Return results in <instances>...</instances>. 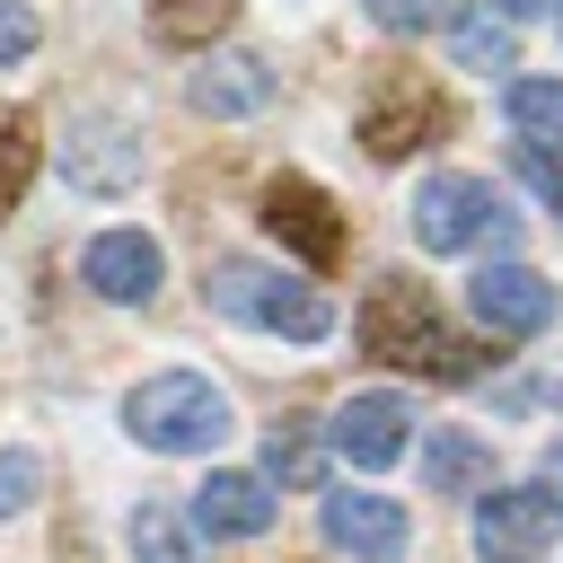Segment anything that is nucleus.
<instances>
[{"mask_svg": "<svg viewBox=\"0 0 563 563\" xmlns=\"http://www.w3.org/2000/svg\"><path fill=\"white\" fill-rule=\"evenodd\" d=\"M255 220H264V229H273V238H282L308 273H334V264H343V211H334L308 176H273Z\"/></svg>", "mask_w": 563, "mask_h": 563, "instance_id": "obj_6", "label": "nucleus"}, {"mask_svg": "<svg viewBox=\"0 0 563 563\" xmlns=\"http://www.w3.org/2000/svg\"><path fill=\"white\" fill-rule=\"evenodd\" d=\"M264 466H273V484L308 493V484H317V466H325V457H317V431H308L299 413H290V422H273V440H264Z\"/></svg>", "mask_w": 563, "mask_h": 563, "instance_id": "obj_20", "label": "nucleus"}, {"mask_svg": "<svg viewBox=\"0 0 563 563\" xmlns=\"http://www.w3.org/2000/svg\"><path fill=\"white\" fill-rule=\"evenodd\" d=\"M62 176H70V185H88V194H123V185L141 176V141H132V123L88 114V123L62 141Z\"/></svg>", "mask_w": 563, "mask_h": 563, "instance_id": "obj_9", "label": "nucleus"}, {"mask_svg": "<svg viewBox=\"0 0 563 563\" xmlns=\"http://www.w3.org/2000/svg\"><path fill=\"white\" fill-rule=\"evenodd\" d=\"M510 167L537 185V202H554V211H563V158H554L545 141H510Z\"/></svg>", "mask_w": 563, "mask_h": 563, "instance_id": "obj_23", "label": "nucleus"}, {"mask_svg": "<svg viewBox=\"0 0 563 563\" xmlns=\"http://www.w3.org/2000/svg\"><path fill=\"white\" fill-rule=\"evenodd\" d=\"M449 97L422 79V70H378L369 97H361V150L369 158H405V150H431L449 132Z\"/></svg>", "mask_w": 563, "mask_h": 563, "instance_id": "obj_5", "label": "nucleus"}, {"mask_svg": "<svg viewBox=\"0 0 563 563\" xmlns=\"http://www.w3.org/2000/svg\"><path fill=\"white\" fill-rule=\"evenodd\" d=\"M466 299H475V317H484L493 334H545V325H554V282L528 273V264H484Z\"/></svg>", "mask_w": 563, "mask_h": 563, "instance_id": "obj_8", "label": "nucleus"}, {"mask_svg": "<svg viewBox=\"0 0 563 563\" xmlns=\"http://www.w3.org/2000/svg\"><path fill=\"white\" fill-rule=\"evenodd\" d=\"M545 475H554V484H563V449H554V457H545ZM554 519H563V510H554Z\"/></svg>", "mask_w": 563, "mask_h": 563, "instance_id": "obj_27", "label": "nucleus"}, {"mask_svg": "<svg viewBox=\"0 0 563 563\" xmlns=\"http://www.w3.org/2000/svg\"><path fill=\"white\" fill-rule=\"evenodd\" d=\"M26 176H35V114L26 106H0V220L18 211Z\"/></svg>", "mask_w": 563, "mask_h": 563, "instance_id": "obj_19", "label": "nucleus"}, {"mask_svg": "<svg viewBox=\"0 0 563 563\" xmlns=\"http://www.w3.org/2000/svg\"><path fill=\"white\" fill-rule=\"evenodd\" d=\"M194 528L202 537H264L273 528L264 475H211V484H194Z\"/></svg>", "mask_w": 563, "mask_h": 563, "instance_id": "obj_13", "label": "nucleus"}, {"mask_svg": "<svg viewBox=\"0 0 563 563\" xmlns=\"http://www.w3.org/2000/svg\"><path fill=\"white\" fill-rule=\"evenodd\" d=\"M493 484V449L475 431H422V493H475Z\"/></svg>", "mask_w": 563, "mask_h": 563, "instance_id": "obj_15", "label": "nucleus"}, {"mask_svg": "<svg viewBox=\"0 0 563 563\" xmlns=\"http://www.w3.org/2000/svg\"><path fill=\"white\" fill-rule=\"evenodd\" d=\"M123 431L141 449H158V457H202V449L229 440V396L211 378H194V369H158V378H141L123 396Z\"/></svg>", "mask_w": 563, "mask_h": 563, "instance_id": "obj_2", "label": "nucleus"}, {"mask_svg": "<svg viewBox=\"0 0 563 563\" xmlns=\"http://www.w3.org/2000/svg\"><path fill=\"white\" fill-rule=\"evenodd\" d=\"M413 238L422 255H457V246H519V211L484 185V176H431L413 194Z\"/></svg>", "mask_w": 563, "mask_h": 563, "instance_id": "obj_4", "label": "nucleus"}, {"mask_svg": "<svg viewBox=\"0 0 563 563\" xmlns=\"http://www.w3.org/2000/svg\"><path fill=\"white\" fill-rule=\"evenodd\" d=\"M26 53H35V9L0 0V62H26Z\"/></svg>", "mask_w": 563, "mask_h": 563, "instance_id": "obj_25", "label": "nucleus"}, {"mask_svg": "<svg viewBox=\"0 0 563 563\" xmlns=\"http://www.w3.org/2000/svg\"><path fill=\"white\" fill-rule=\"evenodd\" d=\"M545 9H563V0H501V18H545Z\"/></svg>", "mask_w": 563, "mask_h": 563, "instance_id": "obj_26", "label": "nucleus"}, {"mask_svg": "<svg viewBox=\"0 0 563 563\" xmlns=\"http://www.w3.org/2000/svg\"><path fill=\"white\" fill-rule=\"evenodd\" d=\"M202 299H211L220 317H238V325H255V334H290V343H317V334L334 325V308H325L308 282H282L273 264H246V255H220V264L202 273Z\"/></svg>", "mask_w": 563, "mask_h": 563, "instance_id": "obj_3", "label": "nucleus"}, {"mask_svg": "<svg viewBox=\"0 0 563 563\" xmlns=\"http://www.w3.org/2000/svg\"><path fill=\"white\" fill-rule=\"evenodd\" d=\"M554 545V493L537 484H501L475 501V554L484 563H537Z\"/></svg>", "mask_w": 563, "mask_h": 563, "instance_id": "obj_7", "label": "nucleus"}, {"mask_svg": "<svg viewBox=\"0 0 563 563\" xmlns=\"http://www.w3.org/2000/svg\"><path fill=\"white\" fill-rule=\"evenodd\" d=\"M325 545L352 563H396L405 554V510L387 493H325Z\"/></svg>", "mask_w": 563, "mask_h": 563, "instance_id": "obj_11", "label": "nucleus"}, {"mask_svg": "<svg viewBox=\"0 0 563 563\" xmlns=\"http://www.w3.org/2000/svg\"><path fill=\"white\" fill-rule=\"evenodd\" d=\"M79 273H88V290H97V299H114V308H150L167 264H158V246H150L141 229H106V238L88 246V264H79Z\"/></svg>", "mask_w": 563, "mask_h": 563, "instance_id": "obj_10", "label": "nucleus"}, {"mask_svg": "<svg viewBox=\"0 0 563 563\" xmlns=\"http://www.w3.org/2000/svg\"><path fill=\"white\" fill-rule=\"evenodd\" d=\"M229 18H238V0H150V35L158 44H211V35H229Z\"/></svg>", "mask_w": 563, "mask_h": 563, "instance_id": "obj_17", "label": "nucleus"}, {"mask_svg": "<svg viewBox=\"0 0 563 563\" xmlns=\"http://www.w3.org/2000/svg\"><path fill=\"white\" fill-rule=\"evenodd\" d=\"M361 352L396 361V369H422V378H475L484 352L440 317V299L413 282V273H378L369 299H361Z\"/></svg>", "mask_w": 563, "mask_h": 563, "instance_id": "obj_1", "label": "nucleus"}, {"mask_svg": "<svg viewBox=\"0 0 563 563\" xmlns=\"http://www.w3.org/2000/svg\"><path fill=\"white\" fill-rule=\"evenodd\" d=\"M361 9H369V26H387V35H431V26L457 18V0H361Z\"/></svg>", "mask_w": 563, "mask_h": 563, "instance_id": "obj_22", "label": "nucleus"}, {"mask_svg": "<svg viewBox=\"0 0 563 563\" xmlns=\"http://www.w3.org/2000/svg\"><path fill=\"white\" fill-rule=\"evenodd\" d=\"M123 537H132V554H141V563H202V554H194V537H185V519H176V510H158V501H141Z\"/></svg>", "mask_w": 563, "mask_h": 563, "instance_id": "obj_21", "label": "nucleus"}, {"mask_svg": "<svg viewBox=\"0 0 563 563\" xmlns=\"http://www.w3.org/2000/svg\"><path fill=\"white\" fill-rule=\"evenodd\" d=\"M185 97H194L202 114H255V106H273V70H264L255 53H220V62L194 70Z\"/></svg>", "mask_w": 563, "mask_h": 563, "instance_id": "obj_14", "label": "nucleus"}, {"mask_svg": "<svg viewBox=\"0 0 563 563\" xmlns=\"http://www.w3.org/2000/svg\"><path fill=\"white\" fill-rule=\"evenodd\" d=\"M35 484H44L35 449H0V519H18V510L35 501Z\"/></svg>", "mask_w": 563, "mask_h": 563, "instance_id": "obj_24", "label": "nucleus"}, {"mask_svg": "<svg viewBox=\"0 0 563 563\" xmlns=\"http://www.w3.org/2000/svg\"><path fill=\"white\" fill-rule=\"evenodd\" d=\"M449 35H457V70H519V44H510V18H493V9H457L449 18Z\"/></svg>", "mask_w": 563, "mask_h": 563, "instance_id": "obj_16", "label": "nucleus"}, {"mask_svg": "<svg viewBox=\"0 0 563 563\" xmlns=\"http://www.w3.org/2000/svg\"><path fill=\"white\" fill-rule=\"evenodd\" d=\"M405 440H413L405 396H352V405L334 413V457H343V466H396Z\"/></svg>", "mask_w": 563, "mask_h": 563, "instance_id": "obj_12", "label": "nucleus"}, {"mask_svg": "<svg viewBox=\"0 0 563 563\" xmlns=\"http://www.w3.org/2000/svg\"><path fill=\"white\" fill-rule=\"evenodd\" d=\"M510 123H519V141H563V79H510Z\"/></svg>", "mask_w": 563, "mask_h": 563, "instance_id": "obj_18", "label": "nucleus"}]
</instances>
